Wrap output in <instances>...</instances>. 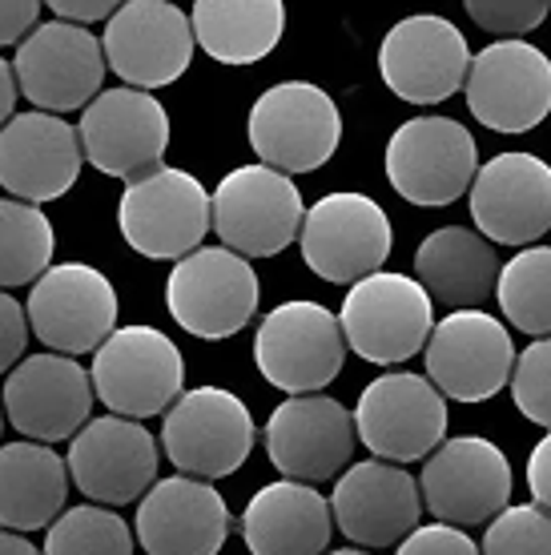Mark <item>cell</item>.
<instances>
[{
	"label": "cell",
	"instance_id": "cell-43",
	"mask_svg": "<svg viewBox=\"0 0 551 555\" xmlns=\"http://www.w3.org/2000/svg\"><path fill=\"white\" fill-rule=\"evenodd\" d=\"M0 555H44V552H37V547H33L25 535H16V531L0 528Z\"/></svg>",
	"mask_w": 551,
	"mask_h": 555
},
{
	"label": "cell",
	"instance_id": "cell-6",
	"mask_svg": "<svg viewBox=\"0 0 551 555\" xmlns=\"http://www.w3.org/2000/svg\"><path fill=\"white\" fill-rule=\"evenodd\" d=\"M254 362L270 387L290 399L331 387L346 362L343 322L326 306L294 298L274 306L254 334Z\"/></svg>",
	"mask_w": 551,
	"mask_h": 555
},
{
	"label": "cell",
	"instance_id": "cell-7",
	"mask_svg": "<svg viewBox=\"0 0 551 555\" xmlns=\"http://www.w3.org/2000/svg\"><path fill=\"white\" fill-rule=\"evenodd\" d=\"M262 282L242 254L226 246H202L169 270L166 306L181 331L193 338H234L254 322Z\"/></svg>",
	"mask_w": 551,
	"mask_h": 555
},
{
	"label": "cell",
	"instance_id": "cell-10",
	"mask_svg": "<svg viewBox=\"0 0 551 555\" xmlns=\"http://www.w3.org/2000/svg\"><path fill=\"white\" fill-rule=\"evenodd\" d=\"M162 451L190 479H226L254 451L249 406L226 387L185 390L162 423Z\"/></svg>",
	"mask_w": 551,
	"mask_h": 555
},
{
	"label": "cell",
	"instance_id": "cell-5",
	"mask_svg": "<svg viewBox=\"0 0 551 555\" xmlns=\"http://www.w3.org/2000/svg\"><path fill=\"white\" fill-rule=\"evenodd\" d=\"M93 390L121 418L169 415L185 395V359L157 326H117L93 354Z\"/></svg>",
	"mask_w": 551,
	"mask_h": 555
},
{
	"label": "cell",
	"instance_id": "cell-31",
	"mask_svg": "<svg viewBox=\"0 0 551 555\" xmlns=\"http://www.w3.org/2000/svg\"><path fill=\"white\" fill-rule=\"evenodd\" d=\"M56 234L41 206L0 197V291L37 286L53 270Z\"/></svg>",
	"mask_w": 551,
	"mask_h": 555
},
{
	"label": "cell",
	"instance_id": "cell-39",
	"mask_svg": "<svg viewBox=\"0 0 551 555\" xmlns=\"http://www.w3.org/2000/svg\"><path fill=\"white\" fill-rule=\"evenodd\" d=\"M37 25H41V4L37 0H4L0 4V49H9V44L21 49Z\"/></svg>",
	"mask_w": 551,
	"mask_h": 555
},
{
	"label": "cell",
	"instance_id": "cell-16",
	"mask_svg": "<svg viewBox=\"0 0 551 555\" xmlns=\"http://www.w3.org/2000/svg\"><path fill=\"white\" fill-rule=\"evenodd\" d=\"M81 150L85 162L110 178L138 181L162 169L169 150V113L166 105L141 89H105L81 113Z\"/></svg>",
	"mask_w": 551,
	"mask_h": 555
},
{
	"label": "cell",
	"instance_id": "cell-23",
	"mask_svg": "<svg viewBox=\"0 0 551 555\" xmlns=\"http://www.w3.org/2000/svg\"><path fill=\"white\" fill-rule=\"evenodd\" d=\"M471 218L491 246H531L551 230V166L536 153H496L471 185Z\"/></svg>",
	"mask_w": 551,
	"mask_h": 555
},
{
	"label": "cell",
	"instance_id": "cell-13",
	"mask_svg": "<svg viewBox=\"0 0 551 555\" xmlns=\"http://www.w3.org/2000/svg\"><path fill=\"white\" fill-rule=\"evenodd\" d=\"M105 44L97 41L89 28L65 25V21H44L33 28L13 56L16 85L41 113H73L89 109L101 98L105 81Z\"/></svg>",
	"mask_w": 551,
	"mask_h": 555
},
{
	"label": "cell",
	"instance_id": "cell-1",
	"mask_svg": "<svg viewBox=\"0 0 551 555\" xmlns=\"http://www.w3.org/2000/svg\"><path fill=\"white\" fill-rule=\"evenodd\" d=\"M117 230L141 258L178 266L202 250L214 230V194H206V185L185 169L162 166L125 185L117 202Z\"/></svg>",
	"mask_w": 551,
	"mask_h": 555
},
{
	"label": "cell",
	"instance_id": "cell-14",
	"mask_svg": "<svg viewBox=\"0 0 551 555\" xmlns=\"http://www.w3.org/2000/svg\"><path fill=\"white\" fill-rule=\"evenodd\" d=\"M28 326L53 354H97L117 331V291L97 266L56 262L28 291Z\"/></svg>",
	"mask_w": 551,
	"mask_h": 555
},
{
	"label": "cell",
	"instance_id": "cell-15",
	"mask_svg": "<svg viewBox=\"0 0 551 555\" xmlns=\"http://www.w3.org/2000/svg\"><path fill=\"white\" fill-rule=\"evenodd\" d=\"M467 109L496 133H527L551 113V56L531 41H491L467 73Z\"/></svg>",
	"mask_w": 551,
	"mask_h": 555
},
{
	"label": "cell",
	"instance_id": "cell-18",
	"mask_svg": "<svg viewBox=\"0 0 551 555\" xmlns=\"http://www.w3.org/2000/svg\"><path fill=\"white\" fill-rule=\"evenodd\" d=\"M359 443L355 415L331 395H298L270 411L266 455L294 483H326L350 472Z\"/></svg>",
	"mask_w": 551,
	"mask_h": 555
},
{
	"label": "cell",
	"instance_id": "cell-21",
	"mask_svg": "<svg viewBox=\"0 0 551 555\" xmlns=\"http://www.w3.org/2000/svg\"><path fill=\"white\" fill-rule=\"evenodd\" d=\"M157 439L121 415L89 418V427L69 443L73 487L97 507H125L145 500L157 483Z\"/></svg>",
	"mask_w": 551,
	"mask_h": 555
},
{
	"label": "cell",
	"instance_id": "cell-25",
	"mask_svg": "<svg viewBox=\"0 0 551 555\" xmlns=\"http://www.w3.org/2000/svg\"><path fill=\"white\" fill-rule=\"evenodd\" d=\"M331 507L338 531L359 547H395L411 531L423 528L419 483L402 467L383 463V459L350 463V472L334 483Z\"/></svg>",
	"mask_w": 551,
	"mask_h": 555
},
{
	"label": "cell",
	"instance_id": "cell-38",
	"mask_svg": "<svg viewBox=\"0 0 551 555\" xmlns=\"http://www.w3.org/2000/svg\"><path fill=\"white\" fill-rule=\"evenodd\" d=\"M395 555H483V552L471 543L467 531L447 528V524H423V528L411 531L399 543Z\"/></svg>",
	"mask_w": 551,
	"mask_h": 555
},
{
	"label": "cell",
	"instance_id": "cell-32",
	"mask_svg": "<svg viewBox=\"0 0 551 555\" xmlns=\"http://www.w3.org/2000/svg\"><path fill=\"white\" fill-rule=\"evenodd\" d=\"M496 298L515 331L551 338V246H527L503 262Z\"/></svg>",
	"mask_w": 551,
	"mask_h": 555
},
{
	"label": "cell",
	"instance_id": "cell-20",
	"mask_svg": "<svg viewBox=\"0 0 551 555\" xmlns=\"http://www.w3.org/2000/svg\"><path fill=\"white\" fill-rule=\"evenodd\" d=\"M515 343L487 310H456L427 343V378L456 403H483L515 375Z\"/></svg>",
	"mask_w": 551,
	"mask_h": 555
},
{
	"label": "cell",
	"instance_id": "cell-26",
	"mask_svg": "<svg viewBox=\"0 0 551 555\" xmlns=\"http://www.w3.org/2000/svg\"><path fill=\"white\" fill-rule=\"evenodd\" d=\"M230 540V507L218 487L169 475L138 503V543L145 555H218Z\"/></svg>",
	"mask_w": 551,
	"mask_h": 555
},
{
	"label": "cell",
	"instance_id": "cell-33",
	"mask_svg": "<svg viewBox=\"0 0 551 555\" xmlns=\"http://www.w3.org/2000/svg\"><path fill=\"white\" fill-rule=\"evenodd\" d=\"M44 555H133V531L113 507L81 503L49 528Z\"/></svg>",
	"mask_w": 551,
	"mask_h": 555
},
{
	"label": "cell",
	"instance_id": "cell-24",
	"mask_svg": "<svg viewBox=\"0 0 551 555\" xmlns=\"http://www.w3.org/2000/svg\"><path fill=\"white\" fill-rule=\"evenodd\" d=\"M85 166L81 133L53 113H16L0 129V185L28 206L56 202L77 185Z\"/></svg>",
	"mask_w": 551,
	"mask_h": 555
},
{
	"label": "cell",
	"instance_id": "cell-44",
	"mask_svg": "<svg viewBox=\"0 0 551 555\" xmlns=\"http://www.w3.org/2000/svg\"><path fill=\"white\" fill-rule=\"evenodd\" d=\"M326 555H371V552H362V547H343V552H326Z\"/></svg>",
	"mask_w": 551,
	"mask_h": 555
},
{
	"label": "cell",
	"instance_id": "cell-3",
	"mask_svg": "<svg viewBox=\"0 0 551 555\" xmlns=\"http://www.w3.org/2000/svg\"><path fill=\"white\" fill-rule=\"evenodd\" d=\"M343 334L346 347L374 366H395L427 350L435 334V298L423 291L419 278L407 274H371L350 286L343 298Z\"/></svg>",
	"mask_w": 551,
	"mask_h": 555
},
{
	"label": "cell",
	"instance_id": "cell-28",
	"mask_svg": "<svg viewBox=\"0 0 551 555\" xmlns=\"http://www.w3.org/2000/svg\"><path fill=\"white\" fill-rule=\"evenodd\" d=\"M503 266L496 258V246L479 230L443 225L431 230L414 250V278L439 306L456 310H479L499 291Z\"/></svg>",
	"mask_w": 551,
	"mask_h": 555
},
{
	"label": "cell",
	"instance_id": "cell-2",
	"mask_svg": "<svg viewBox=\"0 0 551 555\" xmlns=\"http://www.w3.org/2000/svg\"><path fill=\"white\" fill-rule=\"evenodd\" d=\"M246 133L262 166L286 178L315 173L331 162L343 141V113L326 89L310 81H282L254 101Z\"/></svg>",
	"mask_w": 551,
	"mask_h": 555
},
{
	"label": "cell",
	"instance_id": "cell-35",
	"mask_svg": "<svg viewBox=\"0 0 551 555\" xmlns=\"http://www.w3.org/2000/svg\"><path fill=\"white\" fill-rule=\"evenodd\" d=\"M511 399L527 423L551 430V338L527 343V350L515 359L511 375Z\"/></svg>",
	"mask_w": 551,
	"mask_h": 555
},
{
	"label": "cell",
	"instance_id": "cell-22",
	"mask_svg": "<svg viewBox=\"0 0 551 555\" xmlns=\"http://www.w3.org/2000/svg\"><path fill=\"white\" fill-rule=\"evenodd\" d=\"M105 61L129 89H166L190 69L193 61V21L166 0H133L121 4L105 25Z\"/></svg>",
	"mask_w": 551,
	"mask_h": 555
},
{
	"label": "cell",
	"instance_id": "cell-30",
	"mask_svg": "<svg viewBox=\"0 0 551 555\" xmlns=\"http://www.w3.org/2000/svg\"><path fill=\"white\" fill-rule=\"evenodd\" d=\"M193 37L221 65H254L278 49L286 9L278 0H197L190 9Z\"/></svg>",
	"mask_w": 551,
	"mask_h": 555
},
{
	"label": "cell",
	"instance_id": "cell-40",
	"mask_svg": "<svg viewBox=\"0 0 551 555\" xmlns=\"http://www.w3.org/2000/svg\"><path fill=\"white\" fill-rule=\"evenodd\" d=\"M117 0H53V21H65V25H97V21H105L110 25L113 16H117Z\"/></svg>",
	"mask_w": 551,
	"mask_h": 555
},
{
	"label": "cell",
	"instance_id": "cell-41",
	"mask_svg": "<svg viewBox=\"0 0 551 555\" xmlns=\"http://www.w3.org/2000/svg\"><path fill=\"white\" fill-rule=\"evenodd\" d=\"M527 487H531V503L551 515V430L527 455Z\"/></svg>",
	"mask_w": 551,
	"mask_h": 555
},
{
	"label": "cell",
	"instance_id": "cell-4",
	"mask_svg": "<svg viewBox=\"0 0 551 555\" xmlns=\"http://www.w3.org/2000/svg\"><path fill=\"white\" fill-rule=\"evenodd\" d=\"M386 181L411 206H451L479 178V150L456 117H411L386 141Z\"/></svg>",
	"mask_w": 551,
	"mask_h": 555
},
{
	"label": "cell",
	"instance_id": "cell-9",
	"mask_svg": "<svg viewBox=\"0 0 551 555\" xmlns=\"http://www.w3.org/2000/svg\"><path fill=\"white\" fill-rule=\"evenodd\" d=\"M355 427L374 459L402 467L431 459L447 443V399L431 378L390 371L359 395Z\"/></svg>",
	"mask_w": 551,
	"mask_h": 555
},
{
	"label": "cell",
	"instance_id": "cell-37",
	"mask_svg": "<svg viewBox=\"0 0 551 555\" xmlns=\"http://www.w3.org/2000/svg\"><path fill=\"white\" fill-rule=\"evenodd\" d=\"M28 310L16 302L13 294L0 291V375H13L16 366L25 362L28 347Z\"/></svg>",
	"mask_w": 551,
	"mask_h": 555
},
{
	"label": "cell",
	"instance_id": "cell-29",
	"mask_svg": "<svg viewBox=\"0 0 551 555\" xmlns=\"http://www.w3.org/2000/svg\"><path fill=\"white\" fill-rule=\"evenodd\" d=\"M69 463L44 443H4L0 447V528L28 535L53 528L65 515L69 495Z\"/></svg>",
	"mask_w": 551,
	"mask_h": 555
},
{
	"label": "cell",
	"instance_id": "cell-45",
	"mask_svg": "<svg viewBox=\"0 0 551 555\" xmlns=\"http://www.w3.org/2000/svg\"><path fill=\"white\" fill-rule=\"evenodd\" d=\"M4 418L9 415H4V399H0V430H4Z\"/></svg>",
	"mask_w": 551,
	"mask_h": 555
},
{
	"label": "cell",
	"instance_id": "cell-36",
	"mask_svg": "<svg viewBox=\"0 0 551 555\" xmlns=\"http://www.w3.org/2000/svg\"><path fill=\"white\" fill-rule=\"evenodd\" d=\"M467 16L483 33L520 41L524 33H531V28L548 21V0H471Z\"/></svg>",
	"mask_w": 551,
	"mask_h": 555
},
{
	"label": "cell",
	"instance_id": "cell-12",
	"mask_svg": "<svg viewBox=\"0 0 551 555\" xmlns=\"http://www.w3.org/2000/svg\"><path fill=\"white\" fill-rule=\"evenodd\" d=\"M423 507L447 528H479L511 507V463L491 439L459 435L423 463Z\"/></svg>",
	"mask_w": 551,
	"mask_h": 555
},
{
	"label": "cell",
	"instance_id": "cell-11",
	"mask_svg": "<svg viewBox=\"0 0 551 555\" xmlns=\"http://www.w3.org/2000/svg\"><path fill=\"white\" fill-rule=\"evenodd\" d=\"M303 262L322 282L359 286L362 278L383 274V262L390 258L395 234L386 209L367 194H326L306 209L303 222Z\"/></svg>",
	"mask_w": 551,
	"mask_h": 555
},
{
	"label": "cell",
	"instance_id": "cell-8",
	"mask_svg": "<svg viewBox=\"0 0 551 555\" xmlns=\"http://www.w3.org/2000/svg\"><path fill=\"white\" fill-rule=\"evenodd\" d=\"M303 194L270 166H238L214 190V234L242 258H274L303 237Z\"/></svg>",
	"mask_w": 551,
	"mask_h": 555
},
{
	"label": "cell",
	"instance_id": "cell-42",
	"mask_svg": "<svg viewBox=\"0 0 551 555\" xmlns=\"http://www.w3.org/2000/svg\"><path fill=\"white\" fill-rule=\"evenodd\" d=\"M16 93H21V85H16V73H13V65L0 56V129L9 126L16 117Z\"/></svg>",
	"mask_w": 551,
	"mask_h": 555
},
{
	"label": "cell",
	"instance_id": "cell-17",
	"mask_svg": "<svg viewBox=\"0 0 551 555\" xmlns=\"http://www.w3.org/2000/svg\"><path fill=\"white\" fill-rule=\"evenodd\" d=\"M471 49L447 16H407L379 44L383 85L407 105H439L467 85Z\"/></svg>",
	"mask_w": 551,
	"mask_h": 555
},
{
	"label": "cell",
	"instance_id": "cell-34",
	"mask_svg": "<svg viewBox=\"0 0 551 555\" xmlns=\"http://www.w3.org/2000/svg\"><path fill=\"white\" fill-rule=\"evenodd\" d=\"M483 555H551V515L536 503H520L487 524Z\"/></svg>",
	"mask_w": 551,
	"mask_h": 555
},
{
	"label": "cell",
	"instance_id": "cell-19",
	"mask_svg": "<svg viewBox=\"0 0 551 555\" xmlns=\"http://www.w3.org/2000/svg\"><path fill=\"white\" fill-rule=\"evenodd\" d=\"M93 375L65 354H28L13 375L4 378V415L28 443L53 447L77 439L89 427L93 411Z\"/></svg>",
	"mask_w": 551,
	"mask_h": 555
},
{
	"label": "cell",
	"instance_id": "cell-27",
	"mask_svg": "<svg viewBox=\"0 0 551 555\" xmlns=\"http://www.w3.org/2000/svg\"><path fill=\"white\" fill-rule=\"evenodd\" d=\"M331 531V500L294 479L262 487L242 512V540L254 555H326Z\"/></svg>",
	"mask_w": 551,
	"mask_h": 555
}]
</instances>
